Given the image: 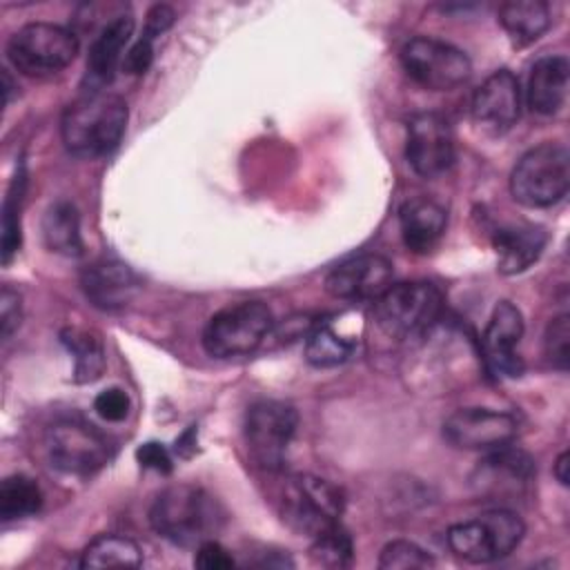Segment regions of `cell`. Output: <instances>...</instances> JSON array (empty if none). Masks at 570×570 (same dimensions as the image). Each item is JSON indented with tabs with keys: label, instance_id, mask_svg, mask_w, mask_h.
I'll return each mask as SVG.
<instances>
[{
	"label": "cell",
	"instance_id": "8fae6325",
	"mask_svg": "<svg viewBox=\"0 0 570 570\" xmlns=\"http://www.w3.org/2000/svg\"><path fill=\"white\" fill-rule=\"evenodd\" d=\"M298 414L283 401H258L245 414V441L252 459L263 470H281L294 439Z\"/></svg>",
	"mask_w": 570,
	"mask_h": 570
},
{
	"label": "cell",
	"instance_id": "ffe728a7",
	"mask_svg": "<svg viewBox=\"0 0 570 570\" xmlns=\"http://www.w3.org/2000/svg\"><path fill=\"white\" fill-rule=\"evenodd\" d=\"M548 234L532 223H510L494 232L492 245L501 274H519L528 269L543 252Z\"/></svg>",
	"mask_w": 570,
	"mask_h": 570
},
{
	"label": "cell",
	"instance_id": "f1b7e54d",
	"mask_svg": "<svg viewBox=\"0 0 570 570\" xmlns=\"http://www.w3.org/2000/svg\"><path fill=\"white\" fill-rule=\"evenodd\" d=\"M309 557L316 566L323 568H347L354 559L352 537L336 523L321 534L312 537Z\"/></svg>",
	"mask_w": 570,
	"mask_h": 570
},
{
	"label": "cell",
	"instance_id": "5bb4252c",
	"mask_svg": "<svg viewBox=\"0 0 570 570\" xmlns=\"http://www.w3.org/2000/svg\"><path fill=\"white\" fill-rule=\"evenodd\" d=\"M405 158L423 178L445 174L454 163V136L450 122L436 111H419L407 120Z\"/></svg>",
	"mask_w": 570,
	"mask_h": 570
},
{
	"label": "cell",
	"instance_id": "2e32d148",
	"mask_svg": "<svg viewBox=\"0 0 570 570\" xmlns=\"http://www.w3.org/2000/svg\"><path fill=\"white\" fill-rule=\"evenodd\" d=\"M392 263L379 254H363L338 263L325 278V289L343 301H376L392 285Z\"/></svg>",
	"mask_w": 570,
	"mask_h": 570
},
{
	"label": "cell",
	"instance_id": "52a82bcc",
	"mask_svg": "<svg viewBox=\"0 0 570 570\" xmlns=\"http://www.w3.org/2000/svg\"><path fill=\"white\" fill-rule=\"evenodd\" d=\"M78 53V38L73 31L53 22H29L20 27L9 45L7 58L16 71L45 78L62 71Z\"/></svg>",
	"mask_w": 570,
	"mask_h": 570
},
{
	"label": "cell",
	"instance_id": "74e56055",
	"mask_svg": "<svg viewBox=\"0 0 570 570\" xmlns=\"http://www.w3.org/2000/svg\"><path fill=\"white\" fill-rule=\"evenodd\" d=\"M174 20H176V13H174L171 7H167V4H154V7L149 9V13H147L145 33H142V36H147V38L154 40L156 36H160L163 31H167V29L174 24Z\"/></svg>",
	"mask_w": 570,
	"mask_h": 570
},
{
	"label": "cell",
	"instance_id": "603a6c76",
	"mask_svg": "<svg viewBox=\"0 0 570 570\" xmlns=\"http://www.w3.org/2000/svg\"><path fill=\"white\" fill-rule=\"evenodd\" d=\"M499 22L517 45H530L550 27V9L541 0H512L499 7Z\"/></svg>",
	"mask_w": 570,
	"mask_h": 570
},
{
	"label": "cell",
	"instance_id": "83f0119b",
	"mask_svg": "<svg viewBox=\"0 0 570 570\" xmlns=\"http://www.w3.org/2000/svg\"><path fill=\"white\" fill-rule=\"evenodd\" d=\"M354 352V343L336 334L327 323H316L307 332L305 358L314 367H334L345 363Z\"/></svg>",
	"mask_w": 570,
	"mask_h": 570
},
{
	"label": "cell",
	"instance_id": "44dd1931",
	"mask_svg": "<svg viewBox=\"0 0 570 570\" xmlns=\"http://www.w3.org/2000/svg\"><path fill=\"white\" fill-rule=\"evenodd\" d=\"M448 225L445 209L430 198H410L399 209V227L407 249L414 254L430 252L443 236Z\"/></svg>",
	"mask_w": 570,
	"mask_h": 570
},
{
	"label": "cell",
	"instance_id": "4dcf8cb0",
	"mask_svg": "<svg viewBox=\"0 0 570 570\" xmlns=\"http://www.w3.org/2000/svg\"><path fill=\"white\" fill-rule=\"evenodd\" d=\"M379 568L383 570H410V568H434V559L414 541L396 539L390 541L379 557Z\"/></svg>",
	"mask_w": 570,
	"mask_h": 570
},
{
	"label": "cell",
	"instance_id": "f546056e",
	"mask_svg": "<svg viewBox=\"0 0 570 570\" xmlns=\"http://www.w3.org/2000/svg\"><path fill=\"white\" fill-rule=\"evenodd\" d=\"M24 191V169L18 167V174L13 176V183L9 187L4 212H2V261L9 263L11 256L20 247V203Z\"/></svg>",
	"mask_w": 570,
	"mask_h": 570
},
{
	"label": "cell",
	"instance_id": "f35d334b",
	"mask_svg": "<svg viewBox=\"0 0 570 570\" xmlns=\"http://www.w3.org/2000/svg\"><path fill=\"white\" fill-rule=\"evenodd\" d=\"M570 456H568V452H561L559 454V459H557V463H554V476H557V481L561 483V485H568V468H570Z\"/></svg>",
	"mask_w": 570,
	"mask_h": 570
},
{
	"label": "cell",
	"instance_id": "4316f807",
	"mask_svg": "<svg viewBox=\"0 0 570 570\" xmlns=\"http://www.w3.org/2000/svg\"><path fill=\"white\" fill-rule=\"evenodd\" d=\"M42 505L40 485L27 474H11L0 485V517L2 521H16L31 517Z\"/></svg>",
	"mask_w": 570,
	"mask_h": 570
},
{
	"label": "cell",
	"instance_id": "d6a6232c",
	"mask_svg": "<svg viewBox=\"0 0 570 570\" xmlns=\"http://www.w3.org/2000/svg\"><path fill=\"white\" fill-rule=\"evenodd\" d=\"M129 396L125 390L120 387H107L102 390L96 399H94V410L100 419L105 421H111V423H118L122 421L127 414H129Z\"/></svg>",
	"mask_w": 570,
	"mask_h": 570
},
{
	"label": "cell",
	"instance_id": "ba28073f",
	"mask_svg": "<svg viewBox=\"0 0 570 570\" xmlns=\"http://www.w3.org/2000/svg\"><path fill=\"white\" fill-rule=\"evenodd\" d=\"M272 312L263 301H243L216 312L203 332V347L214 358L254 352L272 330Z\"/></svg>",
	"mask_w": 570,
	"mask_h": 570
},
{
	"label": "cell",
	"instance_id": "1f68e13d",
	"mask_svg": "<svg viewBox=\"0 0 570 570\" xmlns=\"http://www.w3.org/2000/svg\"><path fill=\"white\" fill-rule=\"evenodd\" d=\"M543 350L548 361L557 370L568 367V352H570V318L568 314H559L548 323L546 336H543Z\"/></svg>",
	"mask_w": 570,
	"mask_h": 570
},
{
	"label": "cell",
	"instance_id": "d590c367",
	"mask_svg": "<svg viewBox=\"0 0 570 570\" xmlns=\"http://www.w3.org/2000/svg\"><path fill=\"white\" fill-rule=\"evenodd\" d=\"M22 318V303L20 294L11 287H4L0 294V327H2V338H9L13 330L20 325Z\"/></svg>",
	"mask_w": 570,
	"mask_h": 570
},
{
	"label": "cell",
	"instance_id": "836d02e7",
	"mask_svg": "<svg viewBox=\"0 0 570 570\" xmlns=\"http://www.w3.org/2000/svg\"><path fill=\"white\" fill-rule=\"evenodd\" d=\"M194 566L205 570H227L234 566V557L218 541L207 539L200 546H196Z\"/></svg>",
	"mask_w": 570,
	"mask_h": 570
},
{
	"label": "cell",
	"instance_id": "cb8c5ba5",
	"mask_svg": "<svg viewBox=\"0 0 570 570\" xmlns=\"http://www.w3.org/2000/svg\"><path fill=\"white\" fill-rule=\"evenodd\" d=\"M42 238L45 245L62 256H80L82 254V236H80V216L78 209L67 203H53L42 216Z\"/></svg>",
	"mask_w": 570,
	"mask_h": 570
},
{
	"label": "cell",
	"instance_id": "7a4b0ae2",
	"mask_svg": "<svg viewBox=\"0 0 570 570\" xmlns=\"http://www.w3.org/2000/svg\"><path fill=\"white\" fill-rule=\"evenodd\" d=\"M151 528L176 546H200L220 525L216 501L198 485L176 483L165 488L149 510Z\"/></svg>",
	"mask_w": 570,
	"mask_h": 570
},
{
	"label": "cell",
	"instance_id": "7402d4cb",
	"mask_svg": "<svg viewBox=\"0 0 570 570\" xmlns=\"http://www.w3.org/2000/svg\"><path fill=\"white\" fill-rule=\"evenodd\" d=\"M570 62L566 56H541L528 78V105L541 116L557 114L568 96Z\"/></svg>",
	"mask_w": 570,
	"mask_h": 570
},
{
	"label": "cell",
	"instance_id": "d6986e66",
	"mask_svg": "<svg viewBox=\"0 0 570 570\" xmlns=\"http://www.w3.org/2000/svg\"><path fill=\"white\" fill-rule=\"evenodd\" d=\"M134 33L131 16H116L107 22L100 33L94 38L87 53V76L91 91H102L105 85L114 80L118 67H122V58L127 53V42Z\"/></svg>",
	"mask_w": 570,
	"mask_h": 570
},
{
	"label": "cell",
	"instance_id": "484cf974",
	"mask_svg": "<svg viewBox=\"0 0 570 570\" xmlns=\"http://www.w3.org/2000/svg\"><path fill=\"white\" fill-rule=\"evenodd\" d=\"M142 552L136 541L120 534L96 537L80 557V568H138Z\"/></svg>",
	"mask_w": 570,
	"mask_h": 570
},
{
	"label": "cell",
	"instance_id": "e0dca14e",
	"mask_svg": "<svg viewBox=\"0 0 570 570\" xmlns=\"http://www.w3.org/2000/svg\"><path fill=\"white\" fill-rule=\"evenodd\" d=\"M521 336H523V316L519 307L510 301H499L481 336L485 363L494 374H505V376L521 374L523 363L517 354V345Z\"/></svg>",
	"mask_w": 570,
	"mask_h": 570
},
{
	"label": "cell",
	"instance_id": "8d00e7d4",
	"mask_svg": "<svg viewBox=\"0 0 570 570\" xmlns=\"http://www.w3.org/2000/svg\"><path fill=\"white\" fill-rule=\"evenodd\" d=\"M136 459L142 468L169 474L171 472V456L169 450L158 441H147L136 450Z\"/></svg>",
	"mask_w": 570,
	"mask_h": 570
},
{
	"label": "cell",
	"instance_id": "277c9868",
	"mask_svg": "<svg viewBox=\"0 0 570 570\" xmlns=\"http://www.w3.org/2000/svg\"><path fill=\"white\" fill-rule=\"evenodd\" d=\"M374 303V321L392 338H414L428 332L443 309V294L430 281L390 285Z\"/></svg>",
	"mask_w": 570,
	"mask_h": 570
},
{
	"label": "cell",
	"instance_id": "3957f363",
	"mask_svg": "<svg viewBox=\"0 0 570 570\" xmlns=\"http://www.w3.org/2000/svg\"><path fill=\"white\" fill-rule=\"evenodd\" d=\"M570 187V151L561 142H541L528 149L510 174V191L525 207H550Z\"/></svg>",
	"mask_w": 570,
	"mask_h": 570
},
{
	"label": "cell",
	"instance_id": "9c48e42d",
	"mask_svg": "<svg viewBox=\"0 0 570 570\" xmlns=\"http://www.w3.org/2000/svg\"><path fill=\"white\" fill-rule=\"evenodd\" d=\"M401 65L414 82L432 91L456 89L472 73V62L459 47L428 36H416L403 45Z\"/></svg>",
	"mask_w": 570,
	"mask_h": 570
},
{
	"label": "cell",
	"instance_id": "7c38bea8",
	"mask_svg": "<svg viewBox=\"0 0 570 570\" xmlns=\"http://www.w3.org/2000/svg\"><path fill=\"white\" fill-rule=\"evenodd\" d=\"M534 472V461L528 452L503 445L490 450L476 463L470 474V485L476 497L503 508L505 503L528 494Z\"/></svg>",
	"mask_w": 570,
	"mask_h": 570
},
{
	"label": "cell",
	"instance_id": "5b68a950",
	"mask_svg": "<svg viewBox=\"0 0 570 570\" xmlns=\"http://www.w3.org/2000/svg\"><path fill=\"white\" fill-rule=\"evenodd\" d=\"M525 525L517 512L492 508L448 530L450 550L468 563H490L508 557L523 539Z\"/></svg>",
	"mask_w": 570,
	"mask_h": 570
},
{
	"label": "cell",
	"instance_id": "ac0fdd59",
	"mask_svg": "<svg viewBox=\"0 0 570 570\" xmlns=\"http://www.w3.org/2000/svg\"><path fill=\"white\" fill-rule=\"evenodd\" d=\"M80 285L91 305L111 312L131 303L140 289V278L116 258H98L82 267Z\"/></svg>",
	"mask_w": 570,
	"mask_h": 570
},
{
	"label": "cell",
	"instance_id": "4fadbf2b",
	"mask_svg": "<svg viewBox=\"0 0 570 570\" xmlns=\"http://www.w3.org/2000/svg\"><path fill=\"white\" fill-rule=\"evenodd\" d=\"M519 434L514 414L490 407H461L443 423V436L459 450H497L510 445Z\"/></svg>",
	"mask_w": 570,
	"mask_h": 570
},
{
	"label": "cell",
	"instance_id": "d4e9b609",
	"mask_svg": "<svg viewBox=\"0 0 570 570\" xmlns=\"http://www.w3.org/2000/svg\"><path fill=\"white\" fill-rule=\"evenodd\" d=\"M60 341L73 356V379L78 383L96 381L107 365L105 345L98 332L82 327H67L60 332Z\"/></svg>",
	"mask_w": 570,
	"mask_h": 570
},
{
	"label": "cell",
	"instance_id": "e575fe53",
	"mask_svg": "<svg viewBox=\"0 0 570 570\" xmlns=\"http://www.w3.org/2000/svg\"><path fill=\"white\" fill-rule=\"evenodd\" d=\"M151 38L142 36L138 38L125 53L122 58V71L125 73H131V76H140L149 69L151 60H154V47H151Z\"/></svg>",
	"mask_w": 570,
	"mask_h": 570
},
{
	"label": "cell",
	"instance_id": "8992f818",
	"mask_svg": "<svg viewBox=\"0 0 570 570\" xmlns=\"http://www.w3.org/2000/svg\"><path fill=\"white\" fill-rule=\"evenodd\" d=\"M343 490L327 479L312 474L289 476L281 494V514L285 523L307 537H316L323 530L338 523L343 514Z\"/></svg>",
	"mask_w": 570,
	"mask_h": 570
},
{
	"label": "cell",
	"instance_id": "30bf717a",
	"mask_svg": "<svg viewBox=\"0 0 570 570\" xmlns=\"http://www.w3.org/2000/svg\"><path fill=\"white\" fill-rule=\"evenodd\" d=\"M111 441L96 425L71 416L47 430V452L53 468L67 474H91L111 459Z\"/></svg>",
	"mask_w": 570,
	"mask_h": 570
},
{
	"label": "cell",
	"instance_id": "6da1fadb",
	"mask_svg": "<svg viewBox=\"0 0 570 570\" xmlns=\"http://www.w3.org/2000/svg\"><path fill=\"white\" fill-rule=\"evenodd\" d=\"M127 105L120 96L89 91L71 102L60 120L62 142L76 158H100L111 154L127 127Z\"/></svg>",
	"mask_w": 570,
	"mask_h": 570
},
{
	"label": "cell",
	"instance_id": "9a60e30c",
	"mask_svg": "<svg viewBox=\"0 0 570 570\" xmlns=\"http://www.w3.org/2000/svg\"><path fill=\"white\" fill-rule=\"evenodd\" d=\"M470 111L474 122L492 136H501L512 129L521 114L519 78L508 69L490 73L474 91Z\"/></svg>",
	"mask_w": 570,
	"mask_h": 570
}]
</instances>
